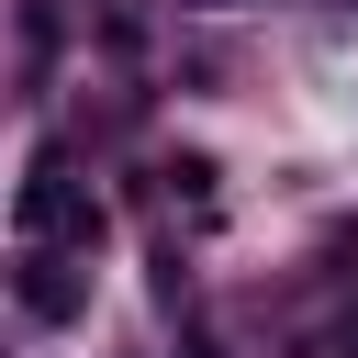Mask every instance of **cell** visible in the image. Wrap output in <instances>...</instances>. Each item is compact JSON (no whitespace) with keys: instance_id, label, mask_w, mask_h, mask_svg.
<instances>
[{"instance_id":"6da1fadb","label":"cell","mask_w":358,"mask_h":358,"mask_svg":"<svg viewBox=\"0 0 358 358\" xmlns=\"http://www.w3.org/2000/svg\"><path fill=\"white\" fill-rule=\"evenodd\" d=\"M11 224L34 235V246H101V201H90V179L67 168V145H45L34 168H22V190H11Z\"/></svg>"},{"instance_id":"7a4b0ae2","label":"cell","mask_w":358,"mask_h":358,"mask_svg":"<svg viewBox=\"0 0 358 358\" xmlns=\"http://www.w3.org/2000/svg\"><path fill=\"white\" fill-rule=\"evenodd\" d=\"M78 302H90V280H78L56 246H34V257H22V313H34V324H67Z\"/></svg>"}]
</instances>
